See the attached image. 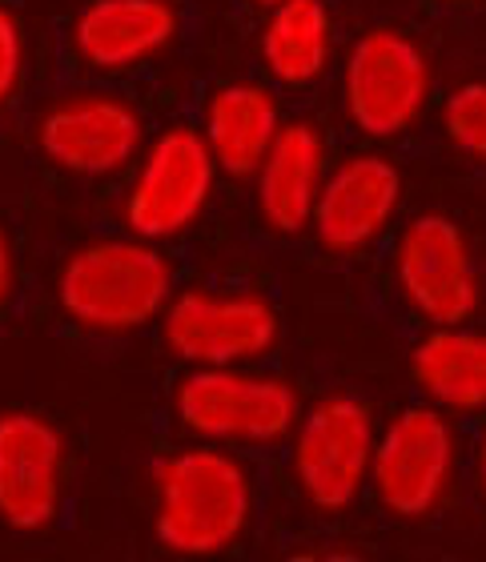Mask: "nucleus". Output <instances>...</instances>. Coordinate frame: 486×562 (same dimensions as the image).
<instances>
[{"label":"nucleus","instance_id":"nucleus-1","mask_svg":"<svg viewBox=\"0 0 486 562\" xmlns=\"http://www.w3.org/2000/svg\"><path fill=\"white\" fill-rule=\"evenodd\" d=\"M253 518V482L217 442L185 446L154 462L157 542L181 559L229 551Z\"/></svg>","mask_w":486,"mask_h":562},{"label":"nucleus","instance_id":"nucleus-2","mask_svg":"<svg viewBox=\"0 0 486 562\" xmlns=\"http://www.w3.org/2000/svg\"><path fill=\"white\" fill-rule=\"evenodd\" d=\"M57 302L89 334H137L161 322L173 302V266L157 241L142 237H101L72 249L57 278Z\"/></svg>","mask_w":486,"mask_h":562},{"label":"nucleus","instance_id":"nucleus-3","mask_svg":"<svg viewBox=\"0 0 486 562\" xmlns=\"http://www.w3.org/2000/svg\"><path fill=\"white\" fill-rule=\"evenodd\" d=\"M173 414L202 442L273 446L302 418V398L285 378L246 366H197L173 390Z\"/></svg>","mask_w":486,"mask_h":562},{"label":"nucleus","instance_id":"nucleus-4","mask_svg":"<svg viewBox=\"0 0 486 562\" xmlns=\"http://www.w3.org/2000/svg\"><path fill=\"white\" fill-rule=\"evenodd\" d=\"M459 434L439 406H406L382 426L370 462L374 498L398 522L434 515L454 486Z\"/></svg>","mask_w":486,"mask_h":562},{"label":"nucleus","instance_id":"nucleus-5","mask_svg":"<svg viewBox=\"0 0 486 562\" xmlns=\"http://www.w3.org/2000/svg\"><path fill=\"white\" fill-rule=\"evenodd\" d=\"M374 414L350 394L314 402L294 426L290 470L302 498L321 515H342L370 486L374 462Z\"/></svg>","mask_w":486,"mask_h":562},{"label":"nucleus","instance_id":"nucleus-6","mask_svg":"<svg viewBox=\"0 0 486 562\" xmlns=\"http://www.w3.org/2000/svg\"><path fill=\"white\" fill-rule=\"evenodd\" d=\"M430 85L427 53L403 29H370L346 53L342 97L362 137L391 140L415 130L430 101Z\"/></svg>","mask_w":486,"mask_h":562},{"label":"nucleus","instance_id":"nucleus-7","mask_svg":"<svg viewBox=\"0 0 486 562\" xmlns=\"http://www.w3.org/2000/svg\"><path fill=\"white\" fill-rule=\"evenodd\" d=\"M282 338V314L253 290H181L161 314V341L185 366H249Z\"/></svg>","mask_w":486,"mask_h":562},{"label":"nucleus","instance_id":"nucleus-8","mask_svg":"<svg viewBox=\"0 0 486 562\" xmlns=\"http://www.w3.org/2000/svg\"><path fill=\"white\" fill-rule=\"evenodd\" d=\"M217 161L202 130L169 125L145 149L125 193V225L142 241L181 237L205 213L217 186Z\"/></svg>","mask_w":486,"mask_h":562},{"label":"nucleus","instance_id":"nucleus-9","mask_svg":"<svg viewBox=\"0 0 486 562\" xmlns=\"http://www.w3.org/2000/svg\"><path fill=\"white\" fill-rule=\"evenodd\" d=\"M394 278L406 305L430 326H466L483 305V273L471 241L447 213H418L394 246Z\"/></svg>","mask_w":486,"mask_h":562},{"label":"nucleus","instance_id":"nucleus-10","mask_svg":"<svg viewBox=\"0 0 486 562\" xmlns=\"http://www.w3.org/2000/svg\"><path fill=\"white\" fill-rule=\"evenodd\" d=\"M36 145L72 177H113L137 161L145 145L142 113L117 93L84 89L60 97L36 121Z\"/></svg>","mask_w":486,"mask_h":562},{"label":"nucleus","instance_id":"nucleus-11","mask_svg":"<svg viewBox=\"0 0 486 562\" xmlns=\"http://www.w3.org/2000/svg\"><path fill=\"white\" fill-rule=\"evenodd\" d=\"M65 498V438L33 411L0 414V522L33 535L57 522Z\"/></svg>","mask_w":486,"mask_h":562},{"label":"nucleus","instance_id":"nucleus-12","mask_svg":"<svg viewBox=\"0 0 486 562\" xmlns=\"http://www.w3.org/2000/svg\"><path fill=\"white\" fill-rule=\"evenodd\" d=\"M403 205V173L382 153H354L334 165L314 205V237L330 254H362L391 229Z\"/></svg>","mask_w":486,"mask_h":562},{"label":"nucleus","instance_id":"nucleus-13","mask_svg":"<svg viewBox=\"0 0 486 562\" xmlns=\"http://www.w3.org/2000/svg\"><path fill=\"white\" fill-rule=\"evenodd\" d=\"M181 33L173 0H93L72 21V48L97 72H129Z\"/></svg>","mask_w":486,"mask_h":562},{"label":"nucleus","instance_id":"nucleus-14","mask_svg":"<svg viewBox=\"0 0 486 562\" xmlns=\"http://www.w3.org/2000/svg\"><path fill=\"white\" fill-rule=\"evenodd\" d=\"M326 140L314 121H285L273 149L265 153L258 181V213L273 234H302L309 229L326 181Z\"/></svg>","mask_w":486,"mask_h":562},{"label":"nucleus","instance_id":"nucleus-15","mask_svg":"<svg viewBox=\"0 0 486 562\" xmlns=\"http://www.w3.org/2000/svg\"><path fill=\"white\" fill-rule=\"evenodd\" d=\"M282 125V105L265 85L234 81L210 97L202 137L214 153L217 169L241 181L261 169Z\"/></svg>","mask_w":486,"mask_h":562},{"label":"nucleus","instance_id":"nucleus-16","mask_svg":"<svg viewBox=\"0 0 486 562\" xmlns=\"http://www.w3.org/2000/svg\"><path fill=\"white\" fill-rule=\"evenodd\" d=\"M410 378L439 411H486V334L471 326H430L410 350Z\"/></svg>","mask_w":486,"mask_h":562},{"label":"nucleus","instance_id":"nucleus-17","mask_svg":"<svg viewBox=\"0 0 486 562\" xmlns=\"http://www.w3.org/2000/svg\"><path fill=\"white\" fill-rule=\"evenodd\" d=\"M334 24L321 0H285L261 24V65L278 85L302 89L330 69Z\"/></svg>","mask_w":486,"mask_h":562},{"label":"nucleus","instance_id":"nucleus-18","mask_svg":"<svg viewBox=\"0 0 486 562\" xmlns=\"http://www.w3.org/2000/svg\"><path fill=\"white\" fill-rule=\"evenodd\" d=\"M442 130L459 153L486 165V81L459 85L442 105Z\"/></svg>","mask_w":486,"mask_h":562},{"label":"nucleus","instance_id":"nucleus-19","mask_svg":"<svg viewBox=\"0 0 486 562\" xmlns=\"http://www.w3.org/2000/svg\"><path fill=\"white\" fill-rule=\"evenodd\" d=\"M24 72V33L9 9H0V105L16 93Z\"/></svg>","mask_w":486,"mask_h":562},{"label":"nucleus","instance_id":"nucleus-20","mask_svg":"<svg viewBox=\"0 0 486 562\" xmlns=\"http://www.w3.org/2000/svg\"><path fill=\"white\" fill-rule=\"evenodd\" d=\"M12 246H9V237H4V229H0V302L9 297L12 290Z\"/></svg>","mask_w":486,"mask_h":562},{"label":"nucleus","instance_id":"nucleus-21","mask_svg":"<svg viewBox=\"0 0 486 562\" xmlns=\"http://www.w3.org/2000/svg\"><path fill=\"white\" fill-rule=\"evenodd\" d=\"M478 486L486 494V430H483V442H478Z\"/></svg>","mask_w":486,"mask_h":562},{"label":"nucleus","instance_id":"nucleus-22","mask_svg":"<svg viewBox=\"0 0 486 562\" xmlns=\"http://www.w3.org/2000/svg\"><path fill=\"white\" fill-rule=\"evenodd\" d=\"M253 4H261V9H278V4H285V0H253Z\"/></svg>","mask_w":486,"mask_h":562},{"label":"nucleus","instance_id":"nucleus-23","mask_svg":"<svg viewBox=\"0 0 486 562\" xmlns=\"http://www.w3.org/2000/svg\"><path fill=\"white\" fill-rule=\"evenodd\" d=\"M454 4H466V0H454Z\"/></svg>","mask_w":486,"mask_h":562}]
</instances>
